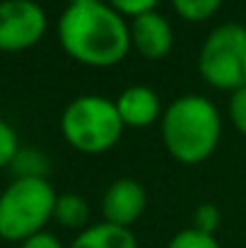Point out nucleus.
Masks as SVG:
<instances>
[{"instance_id": "10", "label": "nucleus", "mask_w": 246, "mask_h": 248, "mask_svg": "<svg viewBox=\"0 0 246 248\" xmlns=\"http://www.w3.org/2000/svg\"><path fill=\"white\" fill-rule=\"evenodd\" d=\"M68 248H138V239L126 227L99 222L78 232V236Z\"/></svg>"}, {"instance_id": "5", "label": "nucleus", "mask_w": 246, "mask_h": 248, "mask_svg": "<svg viewBox=\"0 0 246 248\" xmlns=\"http://www.w3.org/2000/svg\"><path fill=\"white\" fill-rule=\"evenodd\" d=\"M198 73L220 92L246 87V27L242 22H225L205 36L198 51Z\"/></svg>"}, {"instance_id": "12", "label": "nucleus", "mask_w": 246, "mask_h": 248, "mask_svg": "<svg viewBox=\"0 0 246 248\" xmlns=\"http://www.w3.org/2000/svg\"><path fill=\"white\" fill-rule=\"evenodd\" d=\"M10 171L15 173V178H46L49 159L34 147H19L17 157L10 164Z\"/></svg>"}, {"instance_id": "20", "label": "nucleus", "mask_w": 246, "mask_h": 248, "mask_svg": "<svg viewBox=\"0 0 246 248\" xmlns=\"http://www.w3.org/2000/svg\"><path fill=\"white\" fill-rule=\"evenodd\" d=\"M84 2H99V0H68V5H84Z\"/></svg>"}, {"instance_id": "1", "label": "nucleus", "mask_w": 246, "mask_h": 248, "mask_svg": "<svg viewBox=\"0 0 246 248\" xmlns=\"http://www.w3.org/2000/svg\"><path fill=\"white\" fill-rule=\"evenodd\" d=\"M58 41L75 63L87 68H114L133 48L131 24L104 0L68 5L58 17Z\"/></svg>"}, {"instance_id": "3", "label": "nucleus", "mask_w": 246, "mask_h": 248, "mask_svg": "<svg viewBox=\"0 0 246 248\" xmlns=\"http://www.w3.org/2000/svg\"><path fill=\"white\" fill-rule=\"evenodd\" d=\"M58 193L49 178H12L0 193V239L22 244L53 219Z\"/></svg>"}, {"instance_id": "19", "label": "nucleus", "mask_w": 246, "mask_h": 248, "mask_svg": "<svg viewBox=\"0 0 246 248\" xmlns=\"http://www.w3.org/2000/svg\"><path fill=\"white\" fill-rule=\"evenodd\" d=\"M19 248H66V246L61 244V239H58L56 234L41 232V234H36V236H32V239H27V241H22Z\"/></svg>"}, {"instance_id": "4", "label": "nucleus", "mask_w": 246, "mask_h": 248, "mask_svg": "<svg viewBox=\"0 0 246 248\" xmlns=\"http://www.w3.org/2000/svg\"><path fill=\"white\" fill-rule=\"evenodd\" d=\"M126 125L116 101L101 94L75 96L61 113L63 140L82 155H104L123 135Z\"/></svg>"}, {"instance_id": "17", "label": "nucleus", "mask_w": 246, "mask_h": 248, "mask_svg": "<svg viewBox=\"0 0 246 248\" xmlns=\"http://www.w3.org/2000/svg\"><path fill=\"white\" fill-rule=\"evenodd\" d=\"M109 2L116 12H121L123 17H138V15H145V12H152L157 10L160 0H104Z\"/></svg>"}, {"instance_id": "11", "label": "nucleus", "mask_w": 246, "mask_h": 248, "mask_svg": "<svg viewBox=\"0 0 246 248\" xmlns=\"http://www.w3.org/2000/svg\"><path fill=\"white\" fill-rule=\"evenodd\" d=\"M53 219L66 229L82 232L89 227V202L80 193H58Z\"/></svg>"}, {"instance_id": "18", "label": "nucleus", "mask_w": 246, "mask_h": 248, "mask_svg": "<svg viewBox=\"0 0 246 248\" xmlns=\"http://www.w3.org/2000/svg\"><path fill=\"white\" fill-rule=\"evenodd\" d=\"M230 121L246 138V87L232 92L230 96Z\"/></svg>"}, {"instance_id": "15", "label": "nucleus", "mask_w": 246, "mask_h": 248, "mask_svg": "<svg viewBox=\"0 0 246 248\" xmlns=\"http://www.w3.org/2000/svg\"><path fill=\"white\" fill-rule=\"evenodd\" d=\"M220 224H222V212H220L217 205H213V202H203V205L196 207V212H193V224H191L193 229L215 236V232L220 229Z\"/></svg>"}, {"instance_id": "16", "label": "nucleus", "mask_w": 246, "mask_h": 248, "mask_svg": "<svg viewBox=\"0 0 246 248\" xmlns=\"http://www.w3.org/2000/svg\"><path fill=\"white\" fill-rule=\"evenodd\" d=\"M17 152H19L17 133L7 121L0 118V169H10L12 159L17 157Z\"/></svg>"}, {"instance_id": "6", "label": "nucleus", "mask_w": 246, "mask_h": 248, "mask_svg": "<svg viewBox=\"0 0 246 248\" xmlns=\"http://www.w3.org/2000/svg\"><path fill=\"white\" fill-rule=\"evenodd\" d=\"M49 29L46 10L36 0L0 2V53H22L34 48Z\"/></svg>"}, {"instance_id": "13", "label": "nucleus", "mask_w": 246, "mask_h": 248, "mask_svg": "<svg viewBox=\"0 0 246 248\" xmlns=\"http://www.w3.org/2000/svg\"><path fill=\"white\" fill-rule=\"evenodd\" d=\"M225 0H171L174 12L186 22H205L222 7Z\"/></svg>"}, {"instance_id": "14", "label": "nucleus", "mask_w": 246, "mask_h": 248, "mask_svg": "<svg viewBox=\"0 0 246 248\" xmlns=\"http://www.w3.org/2000/svg\"><path fill=\"white\" fill-rule=\"evenodd\" d=\"M166 248H220V244H217V239H215V236L203 234V232H198V229L188 227V229L176 232V234L169 239Z\"/></svg>"}, {"instance_id": "2", "label": "nucleus", "mask_w": 246, "mask_h": 248, "mask_svg": "<svg viewBox=\"0 0 246 248\" xmlns=\"http://www.w3.org/2000/svg\"><path fill=\"white\" fill-rule=\"evenodd\" d=\"M160 133L171 159L186 166L203 164L220 145L222 116L208 96L183 94L164 108Z\"/></svg>"}, {"instance_id": "8", "label": "nucleus", "mask_w": 246, "mask_h": 248, "mask_svg": "<svg viewBox=\"0 0 246 248\" xmlns=\"http://www.w3.org/2000/svg\"><path fill=\"white\" fill-rule=\"evenodd\" d=\"M131 44L143 58L162 61L174 48V29L157 10L138 15L131 22Z\"/></svg>"}, {"instance_id": "7", "label": "nucleus", "mask_w": 246, "mask_h": 248, "mask_svg": "<svg viewBox=\"0 0 246 248\" xmlns=\"http://www.w3.org/2000/svg\"><path fill=\"white\" fill-rule=\"evenodd\" d=\"M148 207V190L135 178H118L114 181L101 198V215L104 222L131 229Z\"/></svg>"}, {"instance_id": "9", "label": "nucleus", "mask_w": 246, "mask_h": 248, "mask_svg": "<svg viewBox=\"0 0 246 248\" xmlns=\"http://www.w3.org/2000/svg\"><path fill=\"white\" fill-rule=\"evenodd\" d=\"M118 116L126 128H150L155 121H162V101L160 94L148 84H133L126 87L116 99Z\"/></svg>"}]
</instances>
